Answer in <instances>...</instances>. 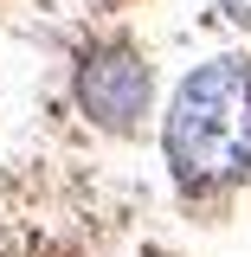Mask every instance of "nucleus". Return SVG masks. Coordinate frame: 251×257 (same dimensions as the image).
<instances>
[{"mask_svg":"<svg viewBox=\"0 0 251 257\" xmlns=\"http://www.w3.org/2000/svg\"><path fill=\"white\" fill-rule=\"evenodd\" d=\"M71 103L97 135H142L155 116V64L129 32H97L71 58Z\"/></svg>","mask_w":251,"mask_h":257,"instance_id":"f03ea898","label":"nucleus"},{"mask_svg":"<svg viewBox=\"0 0 251 257\" xmlns=\"http://www.w3.org/2000/svg\"><path fill=\"white\" fill-rule=\"evenodd\" d=\"M213 7H219V20H225V26L251 32V0H213Z\"/></svg>","mask_w":251,"mask_h":257,"instance_id":"7ed1b4c3","label":"nucleus"},{"mask_svg":"<svg viewBox=\"0 0 251 257\" xmlns=\"http://www.w3.org/2000/svg\"><path fill=\"white\" fill-rule=\"evenodd\" d=\"M161 161L187 199L251 187V52L187 64L161 116Z\"/></svg>","mask_w":251,"mask_h":257,"instance_id":"f257e3e1","label":"nucleus"},{"mask_svg":"<svg viewBox=\"0 0 251 257\" xmlns=\"http://www.w3.org/2000/svg\"><path fill=\"white\" fill-rule=\"evenodd\" d=\"M142 257H168V251H142Z\"/></svg>","mask_w":251,"mask_h":257,"instance_id":"20e7f679","label":"nucleus"}]
</instances>
